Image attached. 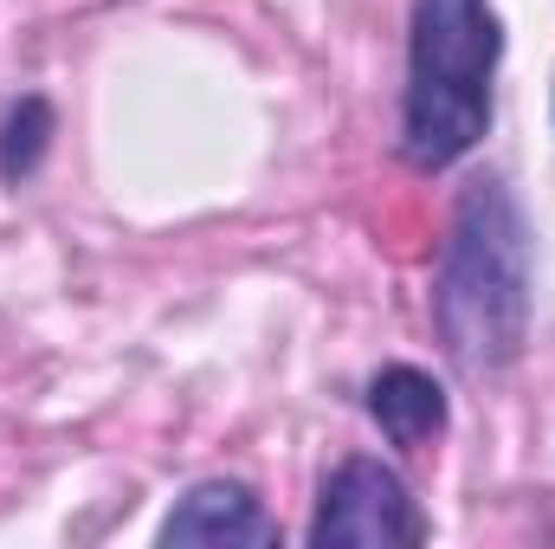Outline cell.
<instances>
[{
	"mask_svg": "<svg viewBox=\"0 0 555 549\" xmlns=\"http://www.w3.org/2000/svg\"><path fill=\"white\" fill-rule=\"evenodd\" d=\"M504 59V26L491 0H414L408 20V91L401 155L420 175L465 162L491 130V85Z\"/></svg>",
	"mask_w": 555,
	"mask_h": 549,
	"instance_id": "7a4b0ae2",
	"label": "cell"
},
{
	"mask_svg": "<svg viewBox=\"0 0 555 549\" xmlns=\"http://www.w3.org/2000/svg\"><path fill=\"white\" fill-rule=\"evenodd\" d=\"M433 323L459 375L485 382L524 356L530 336V227L517 194L485 175L459 194L433 278Z\"/></svg>",
	"mask_w": 555,
	"mask_h": 549,
	"instance_id": "6da1fadb",
	"label": "cell"
},
{
	"mask_svg": "<svg viewBox=\"0 0 555 549\" xmlns=\"http://www.w3.org/2000/svg\"><path fill=\"white\" fill-rule=\"evenodd\" d=\"M46 137H52V104L46 98H20L0 124V175L7 181H26L46 155Z\"/></svg>",
	"mask_w": 555,
	"mask_h": 549,
	"instance_id": "8992f818",
	"label": "cell"
},
{
	"mask_svg": "<svg viewBox=\"0 0 555 549\" xmlns=\"http://www.w3.org/2000/svg\"><path fill=\"white\" fill-rule=\"evenodd\" d=\"M162 544H278V524L266 518V505L253 498V485L201 478L162 518Z\"/></svg>",
	"mask_w": 555,
	"mask_h": 549,
	"instance_id": "277c9868",
	"label": "cell"
},
{
	"mask_svg": "<svg viewBox=\"0 0 555 549\" xmlns=\"http://www.w3.org/2000/svg\"><path fill=\"white\" fill-rule=\"evenodd\" d=\"M304 537L317 549H330V544L375 549V544H426L433 524L420 518V505L408 498L395 465L356 452V459H343L323 478V498H317V518H310Z\"/></svg>",
	"mask_w": 555,
	"mask_h": 549,
	"instance_id": "3957f363",
	"label": "cell"
},
{
	"mask_svg": "<svg viewBox=\"0 0 555 549\" xmlns=\"http://www.w3.org/2000/svg\"><path fill=\"white\" fill-rule=\"evenodd\" d=\"M369 420L382 426V439L388 446H401V452H426L439 433H446V388L414 369V362H388L382 375H369Z\"/></svg>",
	"mask_w": 555,
	"mask_h": 549,
	"instance_id": "5b68a950",
	"label": "cell"
}]
</instances>
